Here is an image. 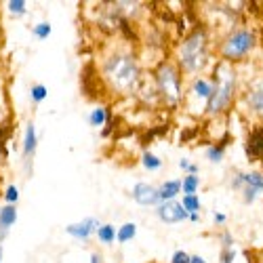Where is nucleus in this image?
I'll list each match as a JSON object with an SVG mask.
<instances>
[{"label":"nucleus","instance_id":"nucleus-10","mask_svg":"<svg viewBox=\"0 0 263 263\" xmlns=\"http://www.w3.org/2000/svg\"><path fill=\"white\" fill-rule=\"evenodd\" d=\"M245 156L249 162H263V124H251L245 135Z\"/></svg>","mask_w":263,"mask_h":263},{"label":"nucleus","instance_id":"nucleus-30","mask_svg":"<svg viewBox=\"0 0 263 263\" xmlns=\"http://www.w3.org/2000/svg\"><path fill=\"white\" fill-rule=\"evenodd\" d=\"M236 259H238V249H221L217 263H236Z\"/></svg>","mask_w":263,"mask_h":263},{"label":"nucleus","instance_id":"nucleus-12","mask_svg":"<svg viewBox=\"0 0 263 263\" xmlns=\"http://www.w3.org/2000/svg\"><path fill=\"white\" fill-rule=\"evenodd\" d=\"M130 198H133L139 206H149L156 209L160 204V196H158V185L149 183V181H137L130 187Z\"/></svg>","mask_w":263,"mask_h":263},{"label":"nucleus","instance_id":"nucleus-19","mask_svg":"<svg viewBox=\"0 0 263 263\" xmlns=\"http://www.w3.org/2000/svg\"><path fill=\"white\" fill-rule=\"evenodd\" d=\"M139 164H141V168H143V171H147V173H158V171L164 166L162 158H160L158 154H154L152 149H147V147L141 152V156H139Z\"/></svg>","mask_w":263,"mask_h":263},{"label":"nucleus","instance_id":"nucleus-32","mask_svg":"<svg viewBox=\"0 0 263 263\" xmlns=\"http://www.w3.org/2000/svg\"><path fill=\"white\" fill-rule=\"evenodd\" d=\"M213 226H215L217 230L228 228V215L221 213V211H215V213H213Z\"/></svg>","mask_w":263,"mask_h":263},{"label":"nucleus","instance_id":"nucleus-34","mask_svg":"<svg viewBox=\"0 0 263 263\" xmlns=\"http://www.w3.org/2000/svg\"><path fill=\"white\" fill-rule=\"evenodd\" d=\"M192 164H194V162H192V160H190V158H181V160H179V168H181V171H183V173H187V171H190V166H192Z\"/></svg>","mask_w":263,"mask_h":263},{"label":"nucleus","instance_id":"nucleus-1","mask_svg":"<svg viewBox=\"0 0 263 263\" xmlns=\"http://www.w3.org/2000/svg\"><path fill=\"white\" fill-rule=\"evenodd\" d=\"M95 65L105 95L114 99L135 97L145 76V68L141 55L137 53V47H130L122 40L107 42V47L101 51Z\"/></svg>","mask_w":263,"mask_h":263},{"label":"nucleus","instance_id":"nucleus-29","mask_svg":"<svg viewBox=\"0 0 263 263\" xmlns=\"http://www.w3.org/2000/svg\"><path fill=\"white\" fill-rule=\"evenodd\" d=\"M3 198H5V204H19V198H21V194H19V187L15 183H9L3 192Z\"/></svg>","mask_w":263,"mask_h":263},{"label":"nucleus","instance_id":"nucleus-22","mask_svg":"<svg viewBox=\"0 0 263 263\" xmlns=\"http://www.w3.org/2000/svg\"><path fill=\"white\" fill-rule=\"evenodd\" d=\"M200 185H202L200 175H183V177H181V194L183 196L198 194L200 192Z\"/></svg>","mask_w":263,"mask_h":263},{"label":"nucleus","instance_id":"nucleus-14","mask_svg":"<svg viewBox=\"0 0 263 263\" xmlns=\"http://www.w3.org/2000/svg\"><path fill=\"white\" fill-rule=\"evenodd\" d=\"M211 91H213V84L209 74L204 76H194L187 80V97H194L202 103V107L206 105V101L211 99Z\"/></svg>","mask_w":263,"mask_h":263},{"label":"nucleus","instance_id":"nucleus-4","mask_svg":"<svg viewBox=\"0 0 263 263\" xmlns=\"http://www.w3.org/2000/svg\"><path fill=\"white\" fill-rule=\"evenodd\" d=\"M261 45V28L251 21H240V24L219 32L215 38V55L217 59L228 61L232 65H240L249 61Z\"/></svg>","mask_w":263,"mask_h":263},{"label":"nucleus","instance_id":"nucleus-15","mask_svg":"<svg viewBox=\"0 0 263 263\" xmlns=\"http://www.w3.org/2000/svg\"><path fill=\"white\" fill-rule=\"evenodd\" d=\"M112 107L105 105V103H95L91 107V112L86 114V124H89L91 128H97V130H103L105 124L112 120Z\"/></svg>","mask_w":263,"mask_h":263},{"label":"nucleus","instance_id":"nucleus-24","mask_svg":"<svg viewBox=\"0 0 263 263\" xmlns=\"http://www.w3.org/2000/svg\"><path fill=\"white\" fill-rule=\"evenodd\" d=\"M53 34V26H51V21H36V24L32 26V36L36 40H49Z\"/></svg>","mask_w":263,"mask_h":263},{"label":"nucleus","instance_id":"nucleus-8","mask_svg":"<svg viewBox=\"0 0 263 263\" xmlns=\"http://www.w3.org/2000/svg\"><path fill=\"white\" fill-rule=\"evenodd\" d=\"M38 141H40V135H38L36 122L28 120L24 128V139H21V158H24V168L28 177L34 175V158L38 152Z\"/></svg>","mask_w":263,"mask_h":263},{"label":"nucleus","instance_id":"nucleus-21","mask_svg":"<svg viewBox=\"0 0 263 263\" xmlns=\"http://www.w3.org/2000/svg\"><path fill=\"white\" fill-rule=\"evenodd\" d=\"M137 223L135 221H126V223H120L118 226V234H116V242L118 245H128V242H133V240L137 238Z\"/></svg>","mask_w":263,"mask_h":263},{"label":"nucleus","instance_id":"nucleus-18","mask_svg":"<svg viewBox=\"0 0 263 263\" xmlns=\"http://www.w3.org/2000/svg\"><path fill=\"white\" fill-rule=\"evenodd\" d=\"M17 219H19V211L15 204H3L0 206V230L11 234L13 226L17 223Z\"/></svg>","mask_w":263,"mask_h":263},{"label":"nucleus","instance_id":"nucleus-20","mask_svg":"<svg viewBox=\"0 0 263 263\" xmlns=\"http://www.w3.org/2000/svg\"><path fill=\"white\" fill-rule=\"evenodd\" d=\"M116 234H118V228L114 223H101L95 234V240L101 247H112L116 245Z\"/></svg>","mask_w":263,"mask_h":263},{"label":"nucleus","instance_id":"nucleus-2","mask_svg":"<svg viewBox=\"0 0 263 263\" xmlns=\"http://www.w3.org/2000/svg\"><path fill=\"white\" fill-rule=\"evenodd\" d=\"M215 30L206 21H196L190 30L175 42L171 59L177 63V68L185 74V78L204 76L211 72L213 63L217 61L215 55Z\"/></svg>","mask_w":263,"mask_h":263},{"label":"nucleus","instance_id":"nucleus-36","mask_svg":"<svg viewBox=\"0 0 263 263\" xmlns=\"http://www.w3.org/2000/svg\"><path fill=\"white\" fill-rule=\"evenodd\" d=\"M187 221H192V223H200V213L190 215V217H187Z\"/></svg>","mask_w":263,"mask_h":263},{"label":"nucleus","instance_id":"nucleus-37","mask_svg":"<svg viewBox=\"0 0 263 263\" xmlns=\"http://www.w3.org/2000/svg\"><path fill=\"white\" fill-rule=\"evenodd\" d=\"M7 238H9V234L0 230V245H5V240H7Z\"/></svg>","mask_w":263,"mask_h":263},{"label":"nucleus","instance_id":"nucleus-3","mask_svg":"<svg viewBox=\"0 0 263 263\" xmlns=\"http://www.w3.org/2000/svg\"><path fill=\"white\" fill-rule=\"evenodd\" d=\"M213 91L211 99L202 107V114L206 118H223L228 116L238 103L240 91H242V76H240L238 65L217 59L209 72Z\"/></svg>","mask_w":263,"mask_h":263},{"label":"nucleus","instance_id":"nucleus-16","mask_svg":"<svg viewBox=\"0 0 263 263\" xmlns=\"http://www.w3.org/2000/svg\"><path fill=\"white\" fill-rule=\"evenodd\" d=\"M228 145H232V135H223L221 141H213V143H209L206 149H204V158H206L211 164H221V162L226 160Z\"/></svg>","mask_w":263,"mask_h":263},{"label":"nucleus","instance_id":"nucleus-5","mask_svg":"<svg viewBox=\"0 0 263 263\" xmlns=\"http://www.w3.org/2000/svg\"><path fill=\"white\" fill-rule=\"evenodd\" d=\"M149 74L154 78L162 109H166V112H177V109H181L185 105L187 78L171 57H162L154 68L149 70Z\"/></svg>","mask_w":263,"mask_h":263},{"label":"nucleus","instance_id":"nucleus-26","mask_svg":"<svg viewBox=\"0 0 263 263\" xmlns=\"http://www.w3.org/2000/svg\"><path fill=\"white\" fill-rule=\"evenodd\" d=\"M7 5V13L11 17H26L28 15V3L26 0H9Z\"/></svg>","mask_w":263,"mask_h":263},{"label":"nucleus","instance_id":"nucleus-39","mask_svg":"<svg viewBox=\"0 0 263 263\" xmlns=\"http://www.w3.org/2000/svg\"><path fill=\"white\" fill-rule=\"evenodd\" d=\"M259 21H261V34H263V5H261V15H259Z\"/></svg>","mask_w":263,"mask_h":263},{"label":"nucleus","instance_id":"nucleus-7","mask_svg":"<svg viewBox=\"0 0 263 263\" xmlns=\"http://www.w3.org/2000/svg\"><path fill=\"white\" fill-rule=\"evenodd\" d=\"M228 185L232 192L240 194V198L247 206H251L259 198H263V171H234L228 179Z\"/></svg>","mask_w":263,"mask_h":263},{"label":"nucleus","instance_id":"nucleus-38","mask_svg":"<svg viewBox=\"0 0 263 263\" xmlns=\"http://www.w3.org/2000/svg\"><path fill=\"white\" fill-rule=\"evenodd\" d=\"M3 259H5V245H0V263H3Z\"/></svg>","mask_w":263,"mask_h":263},{"label":"nucleus","instance_id":"nucleus-33","mask_svg":"<svg viewBox=\"0 0 263 263\" xmlns=\"http://www.w3.org/2000/svg\"><path fill=\"white\" fill-rule=\"evenodd\" d=\"M89 263H105V259H103V255L99 251H93L89 255Z\"/></svg>","mask_w":263,"mask_h":263},{"label":"nucleus","instance_id":"nucleus-13","mask_svg":"<svg viewBox=\"0 0 263 263\" xmlns=\"http://www.w3.org/2000/svg\"><path fill=\"white\" fill-rule=\"evenodd\" d=\"M139 101V105L147 107V109H162V103H160V97H158V91H156V84H154V78H152L149 72H145L139 89L135 93V97Z\"/></svg>","mask_w":263,"mask_h":263},{"label":"nucleus","instance_id":"nucleus-28","mask_svg":"<svg viewBox=\"0 0 263 263\" xmlns=\"http://www.w3.org/2000/svg\"><path fill=\"white\" fill-rule=\"evenodd\" d=\"M217 240L221 249H236V236L230 232V228H223L217 232Z\"/></svg>","mask_w":263,"mask_h":263},{"label":"nucleus","instance_id":"nucleus-11","mask_svg":"<svg viewBox=\"0 0 263 263\" xmlns=\"http://www.w3.org/2000/svg\"><path fill=\"white\" fill-rule=\"evenodd\" d=\"M99 226H101V221L97 217H84L80 221L65 226V234H68L72 240H78V242H91V238L97 234Z\"/></svg>","mask_w":263,"mask_h":263},{"label":"nucleus","instance_id":"nucleus-25","mask_svg":"<svg viewBox=\"0 0 263 263\" xmlns=\"http://www.w3.org/2000/svg\"><path fill=\"white\" fill-rule=\"evenodd\" d=\"M181 204H183V209H185L187 215H196V213L202 211V200H200L198 194H194V196H181Z\"/></svg>","mask_w":263,"mask_h":263},{"label":"nucleus","instance_id":"nucleus-35","mask_svg":"<svg viewBox=\"0 0 263 263\" xmlns=\"http://www.w3.org/2000/svg\"><path fill=\"white\" fill-rule=\"evenodd\" d=\"M190 263H209V261H206V259H204L202 255H198V253H194V255H192V259H190Z\"/></svg>","mask_w":263,"mask_h":263},{"label":"nucleus","instance_id":"nucleus-9","mask_svg":"<svg viewBox=\"0 0 263 263\" xmlns=\"http://www.w3.org/2000/svg\"><path fill=\"white\" fill-rule=\"evenodd\" d=\"M154 215L158 217V221L164 226H179L183 221H187V213L181 204V200H171V202H160L154 209Z\"/></svg>","mask_w":263,"mask_h":263},{"label":"nucleus","instance_id":"nucleus-6","mask_svg":"<svg viewBox=\"0 0 263 263\" xmlns=\"http://www.w3.org/2000/svg\"><path fill=\"white\" fill-rule=\"evenodd\" d=\"M236 107L242 116L253 120V124H263V74H257L249 82H242Z\"/></svg>","mask_w":263,"mask_h":263},{"label":"nucleus","instance_id":"nucleus-17","mask_svg":"<svg viewBox=\"0 0 263 263\" xmlns=\"http://www.w3.org/2000/svg\"><path fill=\"white\" fill-rule=\"evenodd\" d=\"M158 196L160 202H171V200H179L181 194V179H166L158 185Z\"/></svg>","mask_w":263,"mask_h":263},{"label":"nucleus","instance_id":"nucleus-31","mask_svg":"<svg viewBox=\"0 0 263 263\" xmlns=\"http://www.w3.org/2000/svg\"><path fill=\"white\" fill-rule=\"evenodd\" d=\"M190 259H192V253H187L183 249H175L168 263H190Z\"/></svg>","mask_w":263,"mask_h":263},{"label":"nucleus","instance_id":"nucleus-27","mask_svg":"<svg viewBox=\"0 0 263 263\" xmlns=\"http://www.w3.org/2000/svg\"><path fill=\"white\" fill-rule=\"evenodd\" d=\"M47 97H49V89H47L45 84L36 82V84L30 86V101H32L34 105H38V103H42V101H47Z\"/></svg>","mask_w":263,"mask_h":263},{"label":"nucleus","instance_id":"nucleus-23","mask_svg":"<svg viewBox=\"0 0 263 263\" xmlns=\"http://www.w3.org/2000/svg\"><path fill=\"white\" fill-rule=\"evenodd\" d=\"M13 122H5L0 124V158L9 156V139H13Z\"/></svg>","mask_w":263,"mask_h":263}]
</instances>
